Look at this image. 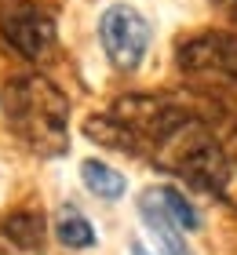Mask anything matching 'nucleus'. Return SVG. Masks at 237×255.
Wrapping results in <instances>:
<instances>
[{
  "label": "nucleus",
  "mask_w": 237,
  "mask_h": 255,
  "mask_svg": "<svg viewBox=\"0 0 237 255\" xmlns=\"http://www.w3.org/2000/svg\"><path fill=\"white\" fill-rule=\"evenodd\" d=\"M55 237H58V245L80 252V248L95 245V226L88 223V215L80 212V208L66 204V208H58V215H55Z\"/></svg>",
  "instance_id": "7"
},
{
  "label": "nucleus",
  "mask_w": 237,
  "mask_h": 255,
  "mask_svg": "<svg viewBox=\"0 0 237 255\" xmlns=\"http://www.w3.org/2000/svg\"><path fill=\"white\" fill-rule=\"evenodd\" d=\"M157 190H161L164 208L172 212V219H175V223H179L183 230H197V226H201V212H197V208L190 204V201H186V197L175 190V186H157Z\"/></svg>",
  "instance_id": "10"
},
{
  "label": "nucleus",
  "mask_w": 237,
  "mask_h": 255,
  "mask_svg": "<svg viewBox=\"0 0 237 255\" xmlns=\"http://www.w3.org/2000/svg\"><path fill=\"white\" fill-rule=\"evenodd\" d=\"M132 255H153V252H146V248H142L139 241H135V245H132Z\"/></svg>",
  "instance_id": "12"
},
{
  "label": "nucleus",
  "mask_w": 237,
  "mask_h": 255,
  "mask_svg": "<svg viewBox=\"0 0 237 255\" xmlns=\"http://www.w3.org/2000/svg\"><path fill=\"white\" fill-rule=\"evenodd\" d=\"M7 124L33 153L58 157L69 149V102L47 77H18L4 91Z\"/></svg>",
  "instance_id": "2"
},
{
  "label": "nucleus",
  "mask_w": 237,
  "mask_h": 255,
  "mask_svg": "<svg viewBox=\"0 0 237 255\" xmlns=\"http://www.w3.org/2000/svg\"><path fill=\"white\" fill-rule=\"evenodd\" d=\"M153 160L194 190L237 208V157L216 138L205 117L190 113L179 128H172L153 149Z\"/></svg>",
  "instance_id": "1"
},
{
  "label": "nucleus",
  "mask_w": 237,
  "mask_h": 255,
  "mask_svg": "<svg viewBox=\"0 0 237 255\" xmlns=\"http://www.w3.org/2000/svg\"><path fill=\"white\" fill-rule=\"evenodd\" d=\"M0 33L22 59H44L55 44V18L37 4H7L0 7Z\"/></svg>",
  "instance_id": "4"
},
{
  "label": "nucleus",
  "mask_w": 237,
  "mask_h": 255,
  "mask_svg": "<svg viewBox=\"0 0 237 255\" xmlns=\"http://www.w3.org/2000/svg\"><path fill=\"white\" fill-rule=\"evenodd\" d=\"M139 219L146 223L153 245H157V255H190L186 248V230L172 219V212L161 201V190H146L139 197Z\"/></svg>",
  "instance_id": "6"
},
{
  "label": "nucleus",
  "mask_w": 237,
  "mask_h": 255,
  "mask_svg": "<svg viewBox=\"0 0 237 255\" xmlns=\"http://www.w3.org/2000/svg\"><path fill=\"white\" fill-rule=\"evenodd\" d=\"M99 40H102L106 59L117 69L132 73V69H139L142 55L150 48V22L132 4H113L99 18Z\"/></svg>",
  "instance_id": "3"
},
{
  "label": "nucleus",
  "mask_w": 237,
  "mask_h": 255,
  "mask_svg": "<svg viewBox=\"0 0 237 255\" xmlns=\"http://www.w3.org/2000/svg\"><path fill=\"white\" fill-rule=\"evenodd\" d=\"M179 66L197 77L237 80V37L234 33H201L179 48Z\"/></svg>",
  "instance_id": "5"
},
{
  "label": "nucleus",
  "mask_w": 237,
  "mask_h": 255,
  "mask_svg": "<svg viewBox=\"0 0 237 255\" xmlns=\"http://www.w3.org/2000/svg\"><path fill=\"white\" fill-rule=\"evenodd\" d=\"M80 179H84V186L95 197H102V201H121L124 190H128L124 175L113 171L110 164H102V160H84V164H80Z\"/></svg>",
  "instance_id": "8"
},
{
  "label": "nucleus",
  "mask_w": 237,
  "mask_h": 255,
  "mask_svg": "<svg viewBox=\"0 0 237 255\" xmlns=\"http://www.w3.org/2000/svg\"><path fill=\"white\" fill-rule=\"evenodd\" d=\"M4 237L15 248L37 252L40 241H44V219L40 215H29V212H18V215H11L7 223H4Z\"/></svg>",
  "instance_id": "9"
},
{
  "label": "nucleus",
  "mask_w": 237,
  "mask_h": 255,
  "mask_svg": "<svg viewBox=\"0 0 237 255\" xmlns=\"http://www.w3.org/2000/svg\"><path fill=\"white\" fill-rule=\"evenodd\" d=\"M216 4H219V7H227L230 15H237V0H216Z\"/></svg>",
  "instance_id": "11"
}]
</instances>
